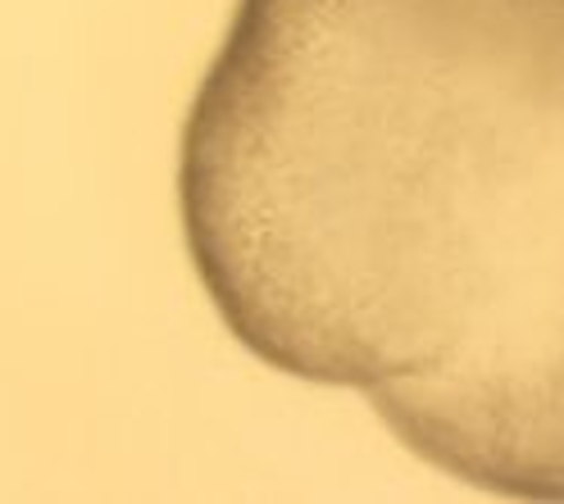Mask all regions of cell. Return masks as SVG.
<instances>
[{"instance_id": "1", "label": "cell", "mask_w": 564, "mask_h": 504, "mask_svg": "<svg viewBox=\"0 0 564 504\" xmlns=\"http://www.w3.org/2000/svg\"><path fill=\"white\" fill-rule=\"evenodd\" d=\"M173 187L246 354L564 504V0H237Z\"/></svg>"}]
</instances>
